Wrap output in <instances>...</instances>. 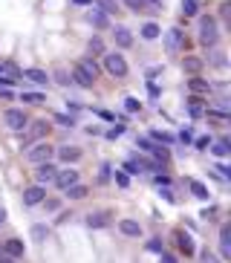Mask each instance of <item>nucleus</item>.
Segmentation results:
<instances>
[{
	"label": "nucleus",
	"instance_id": "obj_2",
	"mask_svg": "<svg viewBox=\"0 0 231 263\" xmlns=\"http://www.w3.org/2000/svg\"><path fill=\"white\" fill-rule=\"evenodd\" d=\"M101 70L107 72V75H113V78H127V72H130V67H127V58L121 55V52L116 50H107L104 55H101Z\"/></svg>",
	"mask_w": 231,
	"mask_h": 263
},
{
	"label": "nucleus",
	"instance_id": "obj_25",
	"mask_svg": "<svg viewBox=\"0 0 231 263\" xmlns=\"http://www.w3.org/2000/svg\"><path fill=\"white\" fill-rule=\"evenodd\" d=\"M64 194H67V200H84V197L90 194V188H87V185H81V182H75V185H70Z\"/></svg>",
	"mask_w": 231,
	"mask_h": 263
},
{
	"label": "nucleus",
	"instance_id": "obj_17",
	"mask_svg": "<svg viewBox=\"0 0 231 263\" xmlns=\"http://www.w3.org/2000/svg\"><path fill=\"white\" fill-rule=\"evenodd\" d=\"M139 38H145V40H159V38H162V26H159V23H153V20L142 23Z\"/></svg>",
	"mask_w": 231,
	"mask_h": 263
},
{
	"label": "nucleus",
	"instance_id": "obj_4",
	"mask_svg": "<svg viewBox=\"0 0 231 263\" xmlns=\"http://www.w3.org/2000/svg\"><path fill=\"white\" fill-rule=\"evenodd\" d=\"M70 78H72V84H75V87H81V90H93V87H96V75H93V72L87 70L84 64H81V61H75V64H72Z\"/></svg>",
	"mask_w": 231,
	"mask_h": 263
},
{
	"label": "nucleus",
	"instance_id": "obj_16",
	"mask_svg": "<svg viewBox=\"0 0 231 263\" xmlns=\"http://www.w3.org/2000/svg\"><path fill=\"white\" fill-rule=\"evenodd\" d=\"M3 254H9V257H23V254H26V246H23V240H18V237H9V240L3 243Z\"/></svg>",
	"mask_w": 231,
	"mask_h": 263
},
{
	"label": "nucleus",
	"instance_id": "obj_59",
	"mask_svg": "<svg viewBox=\"0 0 231 263\" xmlns=\"http://www.w3.org/2000/svg\"><path fill=\"white\" fill-rule=\"evenodd\" d=\"M0 263H15V257H9V254H0Z\"/></svg>",
	"mask_w": 231,
	"mask_h": 263
},
{
	"label": "nucleus",
	"instance_id": "obj_21",
	"mask_svg": "<svg viewBox=\"0 0 231 263\" xmlns=\"http://www.w3.org/2000/svg\"><path fill=\"white\" fill-rule=\"evenodd\" d=\"M176 246H179V252L185 254V257H191V254H194V240H191V234L176 232Z\"/></svg>",
	"mask_w": 231,
	"mask_h": 263
},
{
	"label": "nucleus",
	"instance_id": "obj_46",
	"mask_svg": "<svg viewBox=\"0 0 231 263\" xmlns=\"http://www.w3.org/2000/svg\"><path fill=\"white\" fill-rule=\"evenodd\" d=\"M153 182H156V185H171V177H168V173H162V171H156V177H153Z\"/></svg>",
	"mask_w": 231,
	"mask_h": 263
},
{
	"label": "nucleus",
	"instance_id": "obj_20",
	"mask_svg": "<svg viewBox=\"0 0 231 263\" xmlns=\"http://www.w3.org/2000/svg\"><path fill=\"white\" fill-rule=\"evenodd\" d=\"M87 226H90V229H104V226H110V214H107V211L87 214Z\"/></svg>",
	"mask_w": 231,
	"mask_h": 263
},
{
	"label": "nucleus",
	"instance_id": "obj_11",
	"mask_svg": "<svg viewBox=\"0 0 231 263\" xmlns=\"http://www.w3.org/2000/svg\"><path fill=\"white\" fill-rule=\"evenodd\" d=\"M55 173H58V168L52 165V159L50 162H40L38 171H35V182H38V185H47V182L55 180Z\"/></svg>",
	"mask_w": 231,
	"mask_h": 263
},
{
	"label": "nucleus",
	"instance_id": "obj_49",
	"mask_svg": "<svg viewBox=\"0 0 231 263\" xmlns=\"http://www.w3.org/2000/svg\"><path fill=\"white\" fill-rule=\"evenodd\" d=\"M127 3V9H133V12H139L142 6H145V0H124Z\"/></svg>",
	"mask_w": 231,
	"mask_h": 263
},
{
	"label": "nucleus",
	"instance_id": "obj_47",
	"mask_svg": "<svg viewBox=\"0 0 231 263\" xmlns=\"http://www.w3.org/2000/svg\"><path fill=\"white\" fill-rule=\"evenodd\" d=\"M0 87H6V90H12V87H18V81L12 78V75H0Z\"/></svg>",
	"mask_w": 231,
	"mask_h": 263
},
{
	"label": "nucleus",
	"instance_id": "obj_13",
	"mask_svg": "<svg viewBox=\"0 0 231 263\" xmlns=\"http://www.w3.org/2000/svg\"><path fill=\"white\" fill-rule=\"evenodd\" d=\"M119 232L124 234V237L136 240V237H142V223L139 220H130V217H124V220H119Z\"/></svg>",
	"mask_w": 231,
	"mask_h": 263
},
{
	"label": "nucleus",
	"instance_id": "obj_57",
	"mask_svg": "<svg viewBox=\"0 0 231 263\" xmlns=\"http://www.w3.org/2000/svg\"><path fill=\"white\" fill-rule=\"evenodd\" d=\"M220 18H222V20L228 18V3H222V6H220Z\"/></svg>",
	"mask_w": 231,
	"mask_h": 263
},
{
	"label": "nucleus",
	"instance_id": "obj_18",
	"mask_svg": "<svg viewBox=\"0 0 231 263\" xmlns=\"http://www.w3.org/2000/svg\"><path fill=\"white\" fill-rule=\"evenodd\" d=\"M188 90L194 96H200V93H211V84L202 78V75H188Z\"/></svg>",
	"mask_w": 231,
	"mask_h": 263
},
{
	"label": "nucleus",
	"instance_id": "obj_41",
	"mask_svg": "<svg viewBox=\"0 0 231 263\" xmlns=\"http://www.w3.org/2000/svg\"><path fill=\"white\" fill-rule=\"evenodd\" d=\"M55 81H58L61 87H67V84H72V78H70V72H67V70H55Z\"/></svg>",
	"mask_w": 231,
	"mask_h": 263
},
{
	"label": "nucleus",
	"instance_id": "obj_8",
	"mask_svg": "<svg viewBox=\"0 0 231 263\" xmlns=\"http://www.w3.org/2000/svg\"><path fill=\"white\" fill-rule=\"evenodd\" d=\"M20 200H23V205L26 208H32V205H40V202L47 200V185H26L23 188V194H20Z\"/></svg>",
	"mask_w": 231,
	"mask_h": 263
},
{
	"label": "nucleus",
	"instance_id": "obj_27",
	"mask_svg": "<svg viewBox=\"0 0 231 263\" xmlns=\"http://www.w3.org/2000/svg\"><path fill=\"white\" fill-rule=\"evenodd\" d=\"M87 52H90L93 58H101V55L107 52V50H104V40H101L99 35H93V38H90V43H87Z\"/></svg>",
	"mask_w": 231,
	"mask_h": 263
},
{
	"label": "nucleus",
	"instance_id": "obj_37",
	"mask_svg": "<svg viewBox=\"0 0 231 263\" xmlns=\"http://www.w3.org/2000/svg\"><path fill=\"white\" fill-rule=\"evenodd\" d=\"M124 110H127V113H139L142 110V101L133 99V96H127V99H124Z\"/></svg>",
	"mask_w": 231,
	"mask_h": 263
},
{
	"label": "nucleus",
	"instance_id": "obj_31",
	"mask_svg": "<svg viewBox=\"0 0 231 263\" xmlns=\"http://www.w3.org/2000/svg\"><path fill=\"white\" fill-rule=\"evenodd\" d=\"M124 130H127V127H124L121 121H113V127H110L107 133H104V136H107L110 142H116V139H121V136H124Z\"/></svg>",
	"mask_w": 231,
	"mask_h": 263
},
{
	"label": "nucleus",
	"instance_id": "obj_54",
	"mask_svg": "<svg viewBox=\"0 0 231 263\" xmlns=\"http://www.w3.org/2000/svg\"><path fill=\"white\" fill-rule=\"evenodd\" d=\"M0 99H15V93L6 90V87H0Z\"/></svg>",
	"mask_w": 231,
	"mask_h": 263
},
{
	"label": "nucleus",
	"instance_id": "obj_35",
	"mask_svg": "<svg viewBox=\"0 0 231 263\" xmlns=\"http://www.w3.org/2000/svg\"><path fill=\"white\" fill-rule=\"evenodd\" d=\"M55 124H61V127H75V116H72V113H58V116H55Z\"/></svg>",
	"mask_w": 231,
	"mask_h": 263
},
{
	"label": "nucleus",
	"instance_id": "obj_39",
	"mask_svg": "<svg viewBox=\"0 0 231 263\" xmlns=\"http://www.w3.org/2000/svg\"><path fill=\"white\" fill-rule=\"evenodd\" d=\"M176 139H179L182 145H191L194 142V127H182V130L176 133Z\"/></svg>",
	"mask_w": 231,
	"mask_h": 263
},
{
	"label": "nucleus",
	"instance_id": "obj_29",
	"mask_svg": "<svg viewBox=\"0 0 231 263\" xmlns=\"http://www.w3.org/2000/svg\"><path fill=\"white\" fill-rule=\"evenodd\" d=\"M151 139L156 142V145H173V142H176V136H173V133H168V130H151Z\"/></svg>",
	"mask_w": 231,
	"mask_h": 263
},
{
	"label": "nucleus",
	"instance_id": "obj_1",
	"mask_svg": "<svg viewBox=\"0 0 231 263\" xmlns=\"http://www.w3.org/2000/svg\"><path fill=\"white\" fill-rule=\"evenodd\" d=\"M197 40L200 47L211 50V47H220V23L214 15H202L200 18V26H197Z\"/></svg>",
	"mask_w": 231,
	"mask_h": 263
},
{
	"label": "nucleus",
	"instance_id": "obj_33",
	"mask_svg": "<svg viewBox=\"0 0 231 263\" xmlns=\"http://www.w3.org/2000/svg\"><path fill=\"white\" fill-rule=\"evenodd\" d=\"M188 101H191V116H194V119H200V116H202V104H205V99H202V96H191Z\"/></svg>",
	"mask_w": 231,
	"mask_h": 263
},
{
	"label": "nucleus",
	"instance_id": "obj_15",
	"mask_svg": "<svg viewBox=\"0 0 231 263\" xmlns=\"http://www.w3.org/2000/svg\"><path fill=\"white\" fill-rule=\"evenodd\" d=\"M87 20L93 23V29H110V26H113L110 15H107V12H101V9H93L90 15H87Z\"/></svg>",
	"mask_w": 231,
	"mask_h": 263
},
{
	"label": "nucleus",
	"instance_id": "obj_26",
	"mask_svg": "<svg viewBox=\"0 0 231 263\" xmlns=\"http://www.w3.org/2000/svg\"><path fill=\"white\" fill-rule=\"evenodd\" d=\"M202 9V0H182V15L185 18H197Z\"/></svg>",
	"mask_w": 231,
	"mask_h": 263
},
{
	"label": "nucleus",
	"instance_id": "obj_34",
	"mask_svg": "<svg viewBox=\"0 0 231 263\" xmlns=\"http://www.w3.org/2000/svg\"><path fill=\"white\" fill-rule=\"evenodd\" d=\"M81 64H84V67H87V70L93 72V75H96V78H99V72H101V64L96 58H93V55H84V58H81Z\"/></svg>",
	"mask_w": 231,
	"mask_h": 263
},
{
	"label": "nucleus",
	"instance_id": "obj_19",
	"mask_svg": "<svg viewBox=\"0 0 231 263\" xmlns=\"http://www.w3.org/2000/svg\"><path fill=\"white\" fill-rule=\"evenodd\" d=\"M23 78L35 81V84H50V81H52V75H50L47 70H38V67H29V70H23Z\"/></svg>",
	"mask_w": 231,
	"mask_h": 263
},
{
	"label": "nucleus",
	"instance_id": "obj_58",
	"mask_svg": "<svg viewBox=\"0 0 231 263\" xmlns=\"http://www.w3.org/2000/svg\"><path fill=\"white\" fill-rule=\"evenodd\" d=\"M70 3H75V6H90L93 0H70Z\"/></svg>",
	"mask_w": 231,
	"mask_h": 263
},
{
	"label": "nucleus",
	"instance_id": "obj_62",
	"mask_svg": "<svg viewBox=\"0 0 231 263\" xmlns=\"http://www.w3.org/2000/svg\"><path fill=\"white\" fill-rule=\"evenodd\" d=\"M3 70H6V64H0V72H3Z\"/></svg>",
	"mask_w": 231,
	"mask_h": 263
},
{
	"label": "nucleus",
	"instance_id": "obj_60",
	"mask_svg": "<svg viewBox=\"0 0 231 263\" xmlns=\"http://www.w3.org/2000/svg\"><path fill=\"white\" fill-rule=\"evenodd\" d=\"M6 223V208H0V226Z\"/></svg>",
	"mask_w": 231,
	"mask_h": 263
},
{
	"label": "nucleus",
	"instance_id": "obj_44",
	"mask_svg": "<svg viewBox=\"0 0 231 263\" xmlns=\"http://www.w3.org/2000/svg\"><path fill=\"white\" fill-rule=\"evenodd\" d=\"M148 93H151V99H159V93H162V87L156 84L153 78H148Z\"/></svg>",
	"mask_w": 231,
	"mask_h": 263
},
{
	"label": "nucleus",
	"instance_id": "obj_38",
	"mask_svg": "<svg viewBox=\"0 0 231 263\" xmlns=\"http://www.w3.org/2000/svg\"><path fill=\"white\" fill-rule=\"evenodd\" d=\"M32 237L43 243L47 237H50V229H47V226H32Z\"/></svg>",
	"mask_w": 231,
	"mask_h": 263
},
{
	"label": "nucleus",
	"instance_id": "obj_9",
	"mask_svg": "<svg viewBox=\"0 0 231 263\" xmlns=\"http://www.w3.org/2000/svg\"><path fill=\"white\" fill-rule=\"evenodd\" d=\"M78 180H81V173L75 171V168H64V171L55 173V180H52V182L58 185L61 191H67V188H70V185H75Z\"/></svg>",
	"mask_w": 231,
	"mask_h": 263
},
{
	"label": "nucleus",
	"instance_id": "obj_55",
	"mask_svg": "<svg viewBox=\"0 0 231 263\" xmlns=\"http://www.w3.org/2000/svg\"><path fill=\"white\" fill-rule=\"evenodd\" d=\"M67 110H70V113H78L81 104H78V101H70V104H67Z\"/></svg>",
	"mask_w": 231,
	"mask_h": 263
},
{
	"label": "nucleus",
	"instance_id": "obj_51",
	"mask_svg": "<svg viewBox=\"0 0 231 263\" xmlns=\"http://www.w3.org/2000/svg\"><path fill=\"white\" fill-rule=\"evenodd\" d=\"M99 116L104 121H116V113H110V110H99Z\"/></svg>",
	"mask_w": 231,
	"mask_h": 263
},
{
	"label": "nucleus",
	"instance_id": "obj_53",
	"mask_svg": "<svg viewBox=\"0 0 231 263\" xmlns=\"http://www.w3.org/2000/svg\"><path fill=\"white\" fill-rule=\"evenodd\" d=\"M200 257H202V263H217V257H214L211 252H202Z\"/></svg>",
	"mask_w": 231,
	"mask_h": 263
},
{
	"label": "nucleus",
	"instance_id": "obj_40",
	"mask_svg": "<svg viewBox=\"0 0 231 263\" xmlns=\"http://www.w3.org/2000/svg\"><path fill=\"white\" fill-rule=\"evenodd\" d=\"M113 180H116L119 188H127V185H130V177H127L124 171H113Z\"/></svg>",
	"mask_w": 231,
	"mask_h": 263
},
{
	"label": "nucleus",
	"instance_id": "obj_61",
	"mask_svg": "<svg viewBox=\"0 0 231 263\" xmlns=\"http://www.w3.org/2000/svg\"><path fill=\"white\" fill-rule=\"evenodd\" d=\"M148 3H151V6H159V3H162V0H148Z\"/></svg>",
	"mask_w": 231,
	"mask_h": 263
},
{
	"label": "nucleus",
	"instance_id": "obj_52",
	"mask_svg": "<svg viewBox=\"0 0 231 263\" xmlns=\"http://www.w3.org/2000/svg\"><path fill=\"white\" fill-rule=\"evenodd\" d=\"M159 263H176V257H173V254H168V252H162L159 254Z\"/></svg>",
	"mask_w": 231,
	"mask_h": 263
},
{
	"label": "nucleus",
	"instance_id": "obj_36",
	"mask_svg": "<svg viewBox=\"0 0 231 263\" xmlns=\"http://www.w3.org/2000/svg\"><path fill=\"white\" fill-rule=\"evenodd\" d=\"M148 252H153V254H162V252H165V243H162L159 237H151V240H148Z\"/></svg>",
	"mask_w": 231,
	"mask_h": 263
},
{
	"label": "nucleus",
	"instance_id": "obj_24",
	"mask_svg": "<svg viewBox=\"0 0 231 263\" xmlns=\"http://www.w3.org/2000/svg\"><path fill=\"white\" fill-rule=\"evenodd\" d=\"M208 148H211V153H214V156H217V159H225V156H228V153H231V145H228V139L211 142Z\"/></svg>",
	"mask_w": 231,
	"mask_h": 263
},
{
	"label": "nucleus",
	"instance_id": "obj_28",
	"mask_svg": "<svg viewBox=\"0 0 231 263\" xmlns=\"http://www.w3.org/2000/svg\"><path fill=\"white\" fill-rule=\"evenodd\" d=\"M205 64H211V67H225V52L220 50V47H211L208 50V61Z\"/></svg>",
	"mask_w": 231,
	"mask_h": 263
},
{
	"label": "nucleus",
	"instance_id": "obj_42",
	"mask_svg": "<svg viewBox=\"0 0 231 263\" xmlns=\"http://www.w3.org/2000/svg\"><path fill=\"white\" fill-rule=\"evenodd\" d=\"M124 173H142L139 159H127V162H124Z\"/></svg>",
	"mask_w": 231,
	"mask_h": 263
},
{
	"label": "nucleus",
	"instance_id": "obj_23",
	"mask_svg": "<svg viewBox=\"0 0 231 263\" xmlns=\"http://www.w3.org/2000/svg\"><path fill=\"white\" fill-rule=\"evenodd\" d=\"M231 232H228V223H222V229H220V254L222 257H231Z\"/></svg>",
	"mask_w": 231,
	"mask_h": 263
},
{
	"label": "nucleus",
	"instance_id": "obj_7",
	"mask_svg": "<svg viewBox=\"0 0 231 263\" xmlns=\"http://www.w3.org/2000/svg\"><path fill=\"white\" fill-rule=\"evenodd\" d=\"M26 136H23V148H29L32 142H40V139H47V133H50V121L47 119H38V121H29L26 124Z\"/></svg>",
	"mask_w": 231,
	"mask_h": 263
},
{
	"label": "nucleus",
	"instance_id": "obj_14",
	"mask_svg": "<svg viewBox=\"0 0 231 263\" xmlns=\"http://www.w3.org/2000/svg\"><path fill=\"white\" fill-rule=\"evenodd\" d=\"M182 70H185V75H200L205 70V61L200 55H185L182 58Z\"/></svg>",
	"mask_w": 231,
	"mask_h": 263
},
{
	"label": "nucleus",
	"instance_id": "obj_3",
	"mask_svg": "<svg viewBox=\"0 0 231 263\" xmlns=\"http://www.w3.org/2000/svg\"><path fill=\"white\" fill-rule=\"evenodd\" d=\"M162 38H165V50L173 52V55H179V52L188 50V35H185L182 26H171V29L165 32Z\"/></svg>",
	"mask_w": 231,
	"mask_h": 263
},
{
	"label": "nucleus",
	"instance_id": "obj_63",
	"mask_svg": "<svg viewBox=\"0 0 231 263\" xmlns=\"http://www.w3.org/2000/svg\"><path fill=\"white\" fill-rule=\"evenodd\" d=\"M0 254H3V249H0Z\"/></svg>",
	"mask_w": 231,
	"mask_h": 263
},
{
	"label": "nucleus",
	"instance_id": "obj_10",
	"mask_svg": "<svg viewBox=\"0 0 231 263\" xmlns=\"http://www.w3.org/2000/svg\"><path fill=\"white\" fill-rule=\"evenodd\" d=\"M110 32H113V40H116L119 50H130L133 47V32L127 26H110Z\"/></svg>",
	"mask_w": 231,
	"mask_h": 263
},
{
	"label": "nucleus",
	"instance_id": "obj_32",
	"mask_svg": "<svg viewBox=\"0 0 231 263\" xmlns=\"http://www.w3.org/2000/svg\"><path fill=\"white\" fill-rule=\"evenodd\" d=\"M93 3H96L101 12H107V15H116V12H119V3H116V0H93Z\"/></svg>",
	"mask_w": 231,
	"mask_h": 263
},
{
	"label": "nucleus",
	"instance_id": "obj_50",
	"mask_svg": "<svg viewBox=\"0 0 231 263\" xmlns=\"http://www.w3.org/2000/svg\"><path fill=\"white\" fill-rule=\"evenodd\" d=\"M217 171H220V177H222V180H228V177H231V168H228V165H222V162L217 165Z\"/></svg>",
	"mask_w": 231,
	"mask_h": 263
},
{
	"label": "nucleus",
	"instance_id": "obj_22",
	"mask_svg": "<svg viewBox=\"0 0 231 263\" xmlns=\"http://www.w3.org/2000/svg\"><path fill=\"white\" fill-rule=\"evenodd\" d=\"M188 188H191V194L197 197V200H211V191H208V185L200 180H191L188 182Z\"/></svg>",
	"mask_w": 231,
	"mask_h": 263
},
{
	"label": "nucleus",
	"instance_id": "obj_43",
	"mask_svg": "<svg viewBox=\"0 0 231 263\" xmlns=\"http://www.w3.org/2000/svg\"><path fill=\"white\" fill-rule=\"evenodd\" d=\"M136 148H142V151L153 153V148H156V142H153V139H136Z\"/></svg>",
	"mask_w": 231,
	"mask_h": 263
},
{
	"label": "nucleus",
	"instance_id": "obj_48",
	"mask_svg": "<svg viewBox=\"0 0 231 263\" xmlns=\"http://www.w3.org/2000/svg\"><path fill=\"white\" fill-rule=\"evenodd\" d=\"M43 205H47V211H58V208H61V200H52V197H47V200H43Z\"/></svg>",
	"mask_w": 231,
	"mask_h": 263
},
{
	"label": "nucleus",
	"instance_id": "obj_30",
	"mask_svg": "<svg viewBox=\"0 0 231 263\" xmlns=\"http://www.w3.org/2000/svg\"><path fill=\"white\" fill-rule=\"evenodd\" d=\"M18 99L23 101V104H43V101H47V96H43V93H20Z\"/></svg>",
	"mask_w": 231,
	"mask_h": 263
},
{
	"label": "nucleus",
	"instance_id": "obj_6",
	"mask_svg": "<svg viewBox=\"0 0 231 263\" xmlns=\"http://www.w3.org/2000/svg\"><path fill=\"white\" fill-rule=\"evenodd\" d=\"M52 156H55V148H52L50 142H35V145H29V151H26V159L32 162V165H40V162H50Z\"/></svg>",
	"mask_w": 231,
	"mask_h": 263
},
{
	"label": "nucleus",
	"instance_id": "obj_56",
	"mask_svg": "<svg viewBox=\"0 0 231 263\" xmlns=\"http://www.w3.org/2000/svg\"><path fill=\"white\" fill-rule=\"evenodd\" d=\"M159 194H162V197H165L168 202H173V194H171V188H168V185H165V191H159Z\"/></svg>",
	"mask_w": 231,
	"mask_h": 263
},
{
	"label": "nucleus",
	"instance_id": "obj_45",
	"mask_svg": "<svg viewBox=\"0 0 231 263\" xmlns=\"http://www.w3.org/2000/svg\"><path fill=\"white\" fill-rule=\"evenodd\" d=\"M208 145H211V136H200V139L194 142V148H197V151H208Z\"/></svg>",
	"mask_w": 231,
	"mask_h": 263
},
{
	"label": "nucleus",
	"instance_id": "obj_5",
	"mask_svg": "<svg viewBox=\"0 0 231 263\" xmlns=\"http://www.w3.org/2000/svg\"><path fill=\"white\" fill-rule=\"evenodd\" d=\"M3 121H6V127L12 133H23L26 124H29V116H26V110H20V107H9V110L3 113Z\"/></svg>",
	"mask_w": 231,
	"mask_h": 263
},
{
	"label": "nucleus",
	"instance_id": "obj_12",
	"mask_svg": "<svg viewBox=\"0 0 231 263\" xmlns=\"http://www.w3.org/2000/svg\"><path fill=\"white\" fill-rule=\"evenodd\" d=\"M55 156H58L61 162H78L81 159V148L78 145H61V148H55Z\"/></svg>",
	"mask_w": 231,
	"mask_h": 263
}]
</instances>
